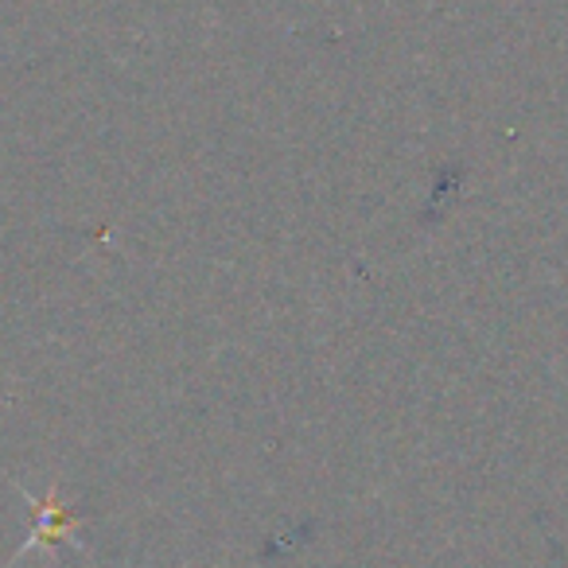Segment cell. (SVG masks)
<instances>
[{"mask_svg":"<svg viewBox=\"0 0 568 568\" xmlns=\"http://www.w3.org/2000/svg\"><path fill=\"white\" fill-rule=\"evenodd\" d=\"M36 506V529H32V541L24 545L28 549H55L63 541H74V514L67 506H59L55 498L51 503H32Z\"/></svg>","mask_w":568,"mask_h":568,"instance_id":"6da1fadb","label":"cell"}]
</instances>
